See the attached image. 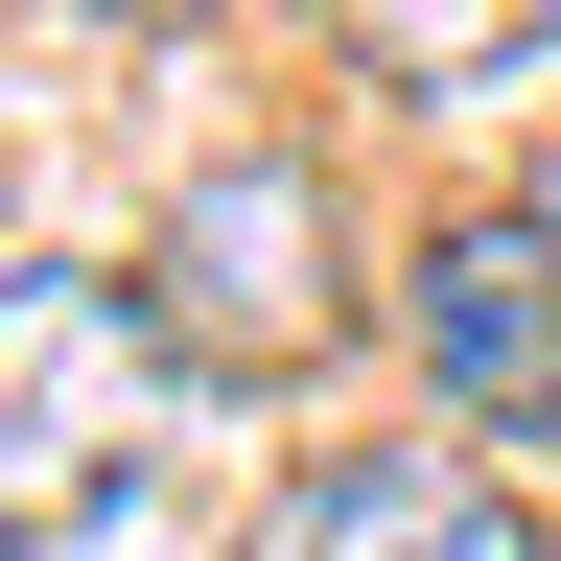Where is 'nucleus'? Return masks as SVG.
<instances>
[{
    "label": "nucleus",
    "mask_w": 561,
    "mask_h": 561,
    "mask_svg": "<svg viewBox=\"0 0 561 561\" xmlns=\"http://www.w3.org/2000/svg\"><path fill=\"white\" fill-rule=\"evenodd\" d=\"M140 328H164L187 398L305 375V351L351 328V210H328V164H187L164 234H140Z\"/></svg>",
    "instance_id": "nucleus-1"
},
{
    "label": "nucleus",
    "mask_w": 561,
    "mask_h": 561,
    "mask_svg": "<svg viewBox=\"0 0 561 561\" xmlns=\"http://www.w3.org/2000/svg\"><path fill=\"white\" fill-rule=\"evenodd\" d=\"M164 328H140V280H70V257H0V515H117L140 468H164Z\"/></svg>",
    "instance_id": "nucleus-2"
},
{
    "label": "nucleus",
    "mask_w": 561,
    "mask_h": 561,
    "mask_svg": "<svg viewBox=\"0 0 561 561\" xmlns=\"http://www.w3.org/2000/svg\"><path fill=\"white\" fill-rule=\"evenodd\" d=\"M398 351L445 375V421L561 445V234H538V210H445L421 280H398Z\"/></svg>",
    "instance_id": "nucleus-3"
},
{
    "label": "nucleus",
    "mask_w": 561,
    "mask_h": 561,
    "mask_svg": "<svg viewBox=\"0 0 561 561\" xmlns=\"http://www.w3.org/2000/svg\"><path fill=\"white\" fill-rule=\"evenodd\" d=\"M234 561H538V515H515L468 445H328V468L257 491Z\"/></svg>",
    "instance_id": "nucleus-4"
},
{
    "label": "nucleus",
    "mask_w": 561,
    "mask_h": 561,
    "mask_svg": "<svg viewBox=\"0 0 561 561\" xmlns=\"http://www.w3.org/2000/svg\"><path fill=\"white\" fill-rule=\"evenodd\" d=\"M351 47H375L398 94H491V70L561 47V0H351Z\"/></svg>",
    "instance_id": "nucleus-5"
},
{
    "label": "nucleus",
    "mask_w": 561,
    "mask_h": 561,
    "mask_svg": "<svg viewBox=\"0 0 561 561\" xmlns=\"http://www.w3.org/2000/svg\"><path fill=\"white\" fill-rule=\"evenodd\" d=\"M515 210H538V234H561V164H538V187H515Z\"/></svg>",
    "instance_id": "nucleus-6"
},
{
    "label": "nucleus",
    "mask_w": 561,
    "mask_h": 561,
    "mask_svg": "<svg viewBox=\"0 0 561 561\" xmlns=\"http://www.w3.org/2000/svg\"><path fill=\"white\" fill-rule=\"evenodd\" d=\"M94 24H164V0H94Z\"/></svg>",
    "instance_id": "nucleus-7"
},
{
    "label": "nucleus",
    "mask_w": 561,
    "mask_h": 561,
    "mask_svg": "<svg viewBox=\"0 0 561 561\" xmlns=\"http://www.w3.org/2000/svg\"><path fill=\"white\" fill-rule=\"evenodd\" d=\"M0 561H47V538H24V515H0Z\"/></svg>",
    "instance_id": "nucleus-8"
}]
</instances>
